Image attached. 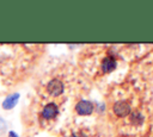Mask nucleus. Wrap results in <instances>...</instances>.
<instances>
[{
	"mask_svg": "<svg viewBox=\"0 0 153 137\" xmlns=\"http://www.w3.org/2000/svg\"><path fill=\"white\" fill-rule=\"evenodd\" d=\"M47 91L51 94V95H60L63 92V83L59 80V79H53L51 81H49V83L47 85Z\"/></svg>",
	"mask_w": 153,
	"mask_h": 137,
	"instance_id": "nucleus-1",
	"label": "nucleus"
},
{
	"mask_svg": "<svg viewBox=\"0 0 153 137\" xmlns=\"http://www.w3.org/2000/svg\"><path fill=\"white\" fill-rule=\"evenodd\" d=\"M114 112L118 117H126L130 113V106L127 101H117L114 105Z\"/></svg>",
	"mask_w": 153,
	"mask_h": 137,
	"instance_id": "nucleus-2",
	"label": "nucleus"
},
{
	"mask_svg": "<svg viewBox=\"0 0 153 137\" xmlns=\"http://www.w3.org/2000/svg\"><path fill=\"white\" fill-rule=\"evenodd\" d=\"M75 110H76V112H78L79 114H81V116L91 114L92 111H93V105H92L90 101H87V100H81V101H79V102L76 104Z\"/></svg>",
	"mask_w": 153,
	"mask_h": 137,
	"instance_id": "nucleus-3",
	"label": "nucleus"
},
{
	"mask_svg": "<svg viewBox=\"0 0 153 137\" xmlns=\"http://www.w3.org/2000/svg\"><path fill=\"white\" fill-rule=\"evenodd\" d=\"M57 113H59V108H57V106L54 102H50V104L45 105L43 111H42V116L45 119H51L55 116H57Z\"/></svg>",
	"mask_w": 153,
	"mask_h": 137,
	"instance_id": "nucleus-4",
	"label": "nucleus"
},
{
	"mask_svg": "<svg viewBox=\"0 0 153 137\" xmlns=\"http://www.w3.org/2000/svg\"><path fill=\"white\" fill-rule=\"evenodd\" d=\"M116 60L114 57H110V56H106L103 62H102V70L104 73H110L115 68H116Z\"/></svg>",
	"mask_w": 153,
	"mask_h": 137,
	"instance_id": "nucleus-5",
	"label": "nucleus"
},
{
	"mask_svg": "<svg viewBox=\"0 0 153 137\" xmlns=\"http://www.w3.org/2000/svg\"><path fill=\"white\" fill-rule=\"evenodd\" d=\"M18 99H19V94H18V93L8 95V96L5 99V101L2 102V107H4V108H12V107L16 105V102L18 101Z\"/></svg>",
	"mask_w": 153,
	"mask_h": 137,
	"instance_id": "nucleus-6",
	"label": "nucleus"
},
{
	"mask_svg": "<svg viewBox=\"0 0 153 137\" xmlns=\"http://www.w3.org/2000/svg\"><path fill=\"white\" fill-rule=\"evenodd\" d=\"M130 120H131V123L134 125H140L142 123V120H143V117L139 112H133L131 117H130Z\"/></svg>",
	"mask_w": 153,
	"mask_h": 137,
	"instance_id": "nucleus-7",
	"label": "nucleus"
},
{
	"mask_svg": "<svg viewBox=\"0 0 153 137\" xmlns=\"http://www.w3.org/2000/svg\"><path fill=\"white\" fill-rule=\"evenodd\" d=\"M8 137H18V136H17V135H16L14 132H10V135H8Z\"/></svg>",
	"mask_w": 153,
	"mask_h": 137,
	"instance_id": "nucleus-8",
	"label": "nucleus"
},
{
	"mask_svg": "<svg viewBox=\"0 0 153 137\" xmlns=\"http://www.w3.org/2000/svg\"><path fill=\"white\" fill-rule=\"evenodd\" d=\"M71 137H82V136H79V135H76V133H73Z\"/></svg>",
	"mask_w": 153,
	"mask_h": 137,
	"instance_id": "nucleus-9",
	"label": "nucleus"
}]
</instances>
